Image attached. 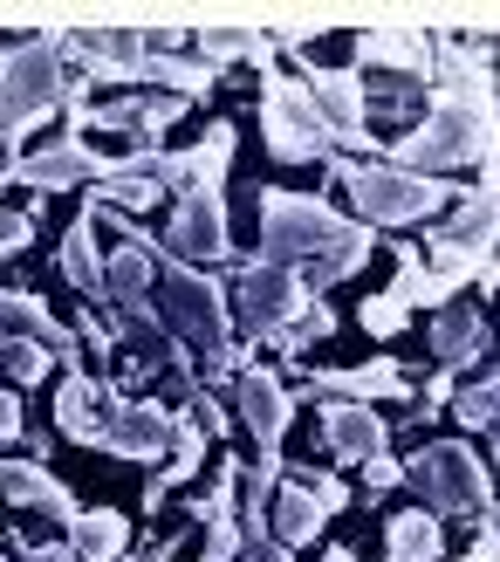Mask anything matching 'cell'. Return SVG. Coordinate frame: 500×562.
<instances>
[{
    "instance_id": "37",
    "label": "cell",
    "mask_w": 500,
    "mask_h": 562,
    "mask_svg": "<svg viewBox=\"0 0 500 562\" xmlns=\"http://www.w3.org/2000/svg\"><path fill=\"white\" fill-rule=\"evenodd\" d=\"M0 562H8V555H0Z\"/></svg>"
},
{
    "instance_id": "17",
    "label": "cell",
    "mask_w": 500,
    "mask_h": 562,
    "mask_svg": "<svg viewBox=\"0 0 500 562\" xmlns=\"http://www.w3.org/2000/svg\"><path fill=\"white\" fill-rule=\"evenodd\" d=\"M322 439H329V453H337L343 467H364V460H384V418L371 405H329L322 412Z\"/></svg>"
},
{
    "instance_id": "27",
    "label": "cell",
    "mask_w": 500,
    "mask_h": 562,
    "mask_svg": "<svg viewBox=\"0 0 500 562\" xmlns=\"http://www.w3.org/2000/svg\"><path fill=\"white\" fill-rule=\"evenodd\" d=\"M268 35L261 27H200V55H206V69H219V63H268Z\"/></svg>"
},
{
    "instance_id": "31",
    "label": "cell",
    "mask_w": 500,
    "mask_h": 562,
    "mask_svg": "<svg viewBox=\"0 0 500 562\" xmlns=\"http://www.w3.org/2000/svg\"><path fill=\"white\" fill-rule=\"evenodd\" d=\"M35 240V213H0V255H21Z\"/></svg>"
},
{
    "instance_id": "10",
    "label": "cell",
    "mask_w": 500,
    "mask_h": 562,
    "mask_svg": "<svg viewBox=\"0 0 500 562\" xmlns=\"http://www.w3.org/2000/svg\"><path fill=\"white\" fill-rule=\"evenodd\" d=\"M96 446H103V453H117V460L151 467V460H164V446H172V412H164V405H145V398L130 405L117 384H103V426H96Z\"/></svg>"
},
{
    "instance_id": "1",
    "label": "cell",
    "mask_w": 500,
    "mask_h": 562,
    "mask_svg": "<svg viewBox=\"0 0 500 562\" xmlns=\"http://www.w3.org/2000/svg\"><path fill=\"white\" fill-rule=\"evenodd\" d=\"M261 261L302 274V289H322V281H343L371 261V234L337 220L322 200H302V192H261Z\"/></svg>"
},
{
    "instance_id": "14",
    "label": "cell",
    "mask_w": 500,
    "mask_h": 562,
    "mask_svg": "<svg viewBox=\"0 0 500 562\" xmlns=\"http://www.w3.org/2000/svg\"><path fill=\"white\" fill-rule=\"evenodd\" d=\"M234 391H240V418H247V432L261 439V453H282V432H288V418H295L282 378L261 371V363H240Z\"/></svg>"
},
{
    "instance_id": "2",
    "label": "cell",
    "mask_w": 500,
    "mask_h": 562,
    "mask_svg": "<svg viewBox=\"0 0 500 562\" xmlns=\"http://www.w3.org/2000/svg\"><path fill=\"white\" fill-rule=\"evenodd\" d=\"M227 158H234V124H213V137L185 158V206L172 220V234H164L179 268H213V261H227V247H234L227 240V206H219Z\"/></svg>"
},
{
    "instance_id": "28",
    "label": "cell",
    "mask_w": 500,
    "mask_h": 562,
    "mask_svg": "<svg viewBox=\"0 0 500 562\" xmlns=\"http://www.w3.org/2000/svg\"><path fill=\"white\" fill-rule=\"evenodd\" d=\"M48 350L42 344H8V336H0V371H8L14 384H35V378H48Z\"/></svg>"
},
{
    "instance_id": "30",
    "label": "cell",
    "mask_w": 500,
    "mask_h": 562,
    "mask_svg": "<svg viewBox=\"0 0 500 562\" xmlns=\"http://www.w3.org/2000/svg\"><path fill=\"white\" fill-rule=\"evenodd\" d=\"M405 316H411V308H405V302H398V295H391V289H384V295H377V302H364V308H356V323H364V329H371V336H391V329H398V323H405Z\"/></svg>"
},
{
    "instance_id": "19",
    "label": "cell",
    "mask_w": 500,
    "mask_h": 562,
    "mask_svg": "<svg viewBox=\"0 0 500 562\" xmlns=\"http://www.w3.org/2000/svg\"><path fill=\"white\" fill-rule=\"evenodd\" d=\"M316 391H337V398L350 405H371V398H411V384L391 357H377V363H356V371H316L309 378Z\"/></svg>"
},
{
    "instance_id": "35",
    "label": "cell",
    "mask_w": 500,
    "mask_h": 562,
    "mask_svg": "<svg viewBox=\"0 0 500 562\" xmlns=\"http://www.w3.org/2000/svg\"><path fill=\"white\" fill-rule=\"evenodd\" d=\"M466 562H493V521H480V542H474V555Z\"/></svg>"
},
{
    "instance_id": "5",
    "label": "cell",
    "mask_w": 500,
    "mask_h": 562,
    "mask_svg": "<svg viewBox=\"0 0 500 562\" xmlns=\"http://www.w3.org/2000/svg\"><path fill=\"white\" fill-rule=\"evenodd\" d=\"M337 186L356 200V213H364L371 227H411V220H432L453 200L446 179L405 172V165H350V158H337Z\"/></svg>"
},
{
    "instance_id": "22",
    "label": "cell",
    "mask_w": 500,
    "mask_h": 562,
    "mask_svg": "<svg viewBox=\"0 0 500 562\" xmlns=\"http://www.w3.org/2000/svg\"><path fill=\"white\" fill-rule=\"evenodd\" d=\"M69 549L82 562H110V555H124L130 549V515L117 508H90V515H76L69 521Z\"/></svg>"
},
{
    "instance_id": "23",
    "label": "cell",
    "mask_w": 500,
    "mask_h": 562,
    "mask_svg": "<svg viewBox=\"0 0 500 562\" xmlns=\"http://www.w3.org/2000/svg\"><path fill=\"white\" fill-rule=\"evenodd\" d=\"M384 549H391V562H439V549H446V536H439V515L432 508H405L384 521Z\"/></svg>"
},
{
    "instance_id": "3",
    "label": "cell",
    "mask_w": 500,
    "mask_h": 562,
    "mask_svg": "<svg viewBox=\"0 0 500 562\" xmlns=\"http://www.w3.org/2000/svg\"><path fill=\"white\" fill-rule=\"evenodd\" d=\"M151 295H158L164 336H179L185 350H200L213 384H219V378H240V350L227 344V295H219V281H206L200 268L164 261L158 281H151Z\"/></svg>"
},
{
    "instance_id": "21",
    "label": "cell",
    "mask_w": 500,
    "mask_h": 562,
    "mask_svg": "<svg viewBox=\"0 0 500 562\" xmlns=\"http://www.w3.org/2000/svg\"><path fill=\"white\" fill-rule=\"evenodd\" d=\"M55 426H63L69 439H82V446H96V426H103V384L82 378V371H69L63 391H55Z\"/></svg>"
},
{
    "instance_id": "12",
    "label": "cell",
    "mask_w": 500,
    "mask_h": 562,
    "mask_svg": "<svg viewBox=\"0 0 500 562\" xmlns=\"http://www.w3.org/2000/svg\"><path fill=\"white\" fill-rule=\"evenodd\" d=\"M117 165H124V158H103L96 145H82V137H55V145H42V151H21L14 179H21V186H42V192H69V186H82V172L110 179Z\"/></svg>"
},
{
    "instance_id": "29",
    "label": "cell",
    "mask_w": 500,
    "mask_h": 562,
    "mask_svg": "<svg viewBox=\"0 0 500 562\" xmlns=\"http://www.w3.org/2000/svg\"><path fill=\"white\" fill-rule=\"evenodd\" d=\"M493 405H500V384H493V378H480V384L453 391V412H459V426H493Z\"/></svg>"
},
{
    "instance_id": "32",
    "label": "cell",
    "mask_w": 500,
    "mask_h": 562,
    "mask_svg": "<svg viewBox=\"0 0 500 562\" xmlns=\"http://www.w3.org/2000/svg\"><path fill=\"white\" fill-rule=\"evenodd\" d=\"M8 439H21V398L0 384V446H8Z\"/></svg>"
},
{
    "instance_id": "20",
    "label": "cell",
    "mask_w": 500,
    "mask_h": 562,
    "mask_svg": "<svg viewBox=\"0 0 500 562\" xmlns=\"http://www.w3.org/2000/svg\"><path fill=\"white\" fill-rule=\"evenodd\" d=\"M487 316L480 308H466V302H439V323H432V350L446 357V363H466V357H487Z\"/></svg>"
},
{
    "instance_id": "4",
    "label": "cell",
    "mask_w": 500,
    "mask_h": 562,
    "mask_svg": "<svg viewBox=\"0 0 500 562\" xmlns=\"http://www.w3.org/2000/svg\"><path fill=\"white\" fill-rule=\"evenodd\" d=\"M69 90H76V76L63 69V42L55 35L8 48L0 55V137L14 145L27 124H42L55 103H69Z\"/></svg>"
},
{
    "instance_id": "24",
    "label": "cell",
    "mask_w": 500,
    "mask_h": 562,
    "mask_svg": "<svg viewBox=\"0 0 500 562\" xmlns=\"http://www.w3.org/2000/svg\"><path fill=\"white\" fill-rule=\"evenodd\" d=\"M63 274L76 281L82 295H103V261H96V206H82V220L63 240Z\"/></svg>"
},
{
    "instance_id": "26",
    "label": "cell",
    "mask_w": 500,
    "mask_h": 562,
    "mask_svg": "<svg viewBox=\"0 0 500 562\" xmlns=\"http://www.w3.org/2000/svg\"><path fill=\"white\" fill-rule=\"evenodd\" d=\"M439 240H446V247H466V255H493V186H480L474 200L453 213V227L439 234Z\"/></svg>"
},
{
    "instance_id": "8",
    "label": "cell",
    "mask_w": 500,
    "mask_h": 562,
    "mask_svg": "<svg viewBox=\"0 0 500 562\" xmlns=\"http://www.w3.org/2000/svg\"><path fill=\"white\" fill-rule=\"evenodd\" d=\"M268 501H274V508H268L274 521H261V528H268L282 549H302V542L322 536L329 515L350 508V487L337 481V473H309V481H288V473H282V487H274Z\"/></svg>"
},
{
    "instance_id": "9",
    "label": "cell",
    "mask_w": 500,
    "mask_h": 562,
    "mask_svg": "<svg viewBox=\"0 0 500 562\" xmlns=\"http://www.w3.org/2000/svg\"><path fill=\"white\" fill-rule=\"evenodd\" d=\"M309 302H316V295L302 289V274L268 268V261L240 268V281H234V316H240V329H247V336H282V329H288Z\"/></svg>"
},
{
    "instance_id": "33",
    "label": "cell",
    "mask_w": 500,
    "mask_h": 562,
    "mask_svg": "<svg viewBox=\"0 0 500 562\" xmlns=\"http://www.w3.org/2000/svg\"><path fill=\"white\" fill-rule=\"evenodd\" d=\"M364 481H371V487L384 494V487H398L405 473H398V460H364Z\"/></svg>"
},
{
    "instance_id": "7",
    "label": "cell",
    "mask_w": 500,
    "mask_h": 562,
    "mask_svg": "<svg viewBox=\"0 0 500 562\" xmlns=\"http://www.w3.org/2000/svg\"><path fill=\"white\" fill-rule=\"evenodd\" d=\"M261 131H268V151L282 165H329V151H337L309 90L295 76H261Z\"/></svg>"
},
{
    "instance_id": "36",
    "label": "cell",
    "mask_w": 500,
    "mask_h": 562,
    "mask_svg": "<svg viewBox=\"0 0 500 562\" xmlns=\"http://www.w3.org/2000/svg\"><path fill=\"white\" fill-rule=\"evenodd\" d=\"M322 562H356V555H350V549H329V555H322Z\"/></svg>"
},
{
    "instance_id": "16",
    "label": "cell",
    "mask_w": 500,
    "mask_h": 562,
    "mask_svg": "<svg viewBox=\"0 0 500 562\" xmlns=\"http://www.w3.org/2000/svg\"><path fill=\"white\" fill-rule=\"evenodd\" d=\"M0 494H8L21 515H48V521H63V528L82 515L76 494H69L63 481H48L42 467H21V460H0Z\"/></svg>"
},
{
    "instance_id": "18",
    "label": "cell",
    "mask_w": 500,
    "mask_h": 562,
    "mask_svg": "<svg viewBox=\"0 0 500 562\" xmlns=\"http://www.w3.org/2000/svg\"><path fill=\"white\" fill-rule=\"evenodd\" d=\"M0 336H8V344H42L48 357H69V344H76L27 289H0Z\"/></svg>"
},
{
    "instance_id": "34",
    "label": "cell",
    "mask_w": 500,
    "mask_h": 562,
    "mask_svg": "<svg viewBox=\"0 0 500 562\" xmlns=\"http://www.w3.org/2000/svg\"><path fill=\"white\" fill-rule=\"evenodd\" d=\"M21 562H76L69 542H42V549H21Z\"/></svg>"
},
{
    "instance_id": "11",
    "label": "cell",
    "mask_w": 500,
    "mask_h": 562,
    "mask_svg": "<svg viewBox=\"0 0 500 562\" xmlns=\"http://www.w3.org/2000/svg\"><path fill=\"white\" fill-rule=\"evenodd\" d=\"M309 82V103H316V117L329 131V145H356V151H371V90H364V76L356 69H302Z\"/></svg>"
},
{
    "instance_id": "25",
    "label": "cell",
    "mask_w": 500,
    "mask_h": 562,
    "mask_svg": "<svg viewBox=\"0 0 500 562\" xmlns=\"http://www.w3.org/2000/svg\"><path fill=\"white\" fill-rule=\"evenodd\" d=\"M213 76H219V69H206V63H179V55H145V63L130 69V82H164V90H179V103L206 97Z\"/></svg>"
},
{
    "instance_id": "6",
    "label": "cell",
    "mask_w": 500,
    "mask_h": 562,
    "mask_svg": "<svg viewBox=\"0 0 500 562\" xmlns=\"http://www.w3.org/2000/svg\"><path fill=\"white\" fill-rule=\"evenodd\" d=\"M405 481H411V494L425 501L432 515H474V521H493V487H487V460L474 453V446H419L405 467Z\"/></svg>"
},
{
    "instance_id": "13",
    "label": "cell",
    "mask_w": 500,
    "mask_h": 562,
    "mask_svg": "<svg viewBox=\"0 0 500 562\" xmlns=\"http://www.w3.org/2000/svg\"><path fill=\"white\" fill-rule=\"evenodd\" d=\"M110 344L124 350V384H151L158 371H172V336H164L151 302L117 308V336H110Z\"/></svg>"
},
{
    "instance_id": "15",
    "label": "cell",
    "mask_w": 500,
    "mask_h": 562,
    "mask_svg": "<svg viewBox=\"0 0 500 562\" xmlns=\"http://www.w3.org/2000/svg\"><path fill=\"white\" fill-rule=\"evenodd\" d=\"M356 63H384V69H398L405 82H432V35L419 21L371 27V35H356Z\"/></svg>"
}]
</instances>
